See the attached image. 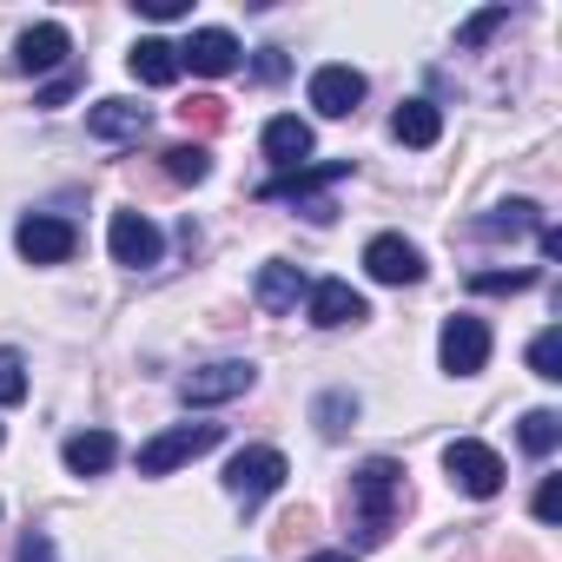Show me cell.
<instances>
[{"mask_svg":"<svg viewBox=\"0 0 562 562\" xmlns=\"http://www.w3.org/2000/svg\"><path fill=\"white\" fill-rule=\"evenodd\" d=\"M351 503H358V542L378 549V542L391 536L397 509H404V470H397L391 457H371V463L351 476Z\"/></svg>","mask_w":562,"mask_h":562,"instance_id":"6da1fadb","label":"cell"},{"mask_svg":"<svg viewBox=\"0 0 562 562\" xmlns=\"http://www.w3.org/2000/svg\"><path fill=\"white\" fill-rule=\"evenodd\" d=\"M218 437H225L218 424H179V430H159L153 443H139V476H166V470H179V463L218 450Z\"/></svg>","mask_w":562,"mask_h":562,"instance_id":"7a4b0ae2","label":"cell"},{"mask_svg":"<svg viewBox=\"0 0 562 562\" xmlns=\"http://www.w3.org/2000/svg\"><path fill=\"white\" fill-rule=\"evenodd\" d=\"M443 470H450V483H457L463 496H496V490H503V457H496L490 443H476V437L443 443Z\"/></svg>","mask_w":562,"mask_h":562,"instance_id":"3957f363","label":"cell"},{"mask_svg":"<svg viewBox=\"0 0 562 562\" xmlns=\"http://www.w3.org/2000/svg\"><path fill=\"white\" fill-rule=\"evenodd\" d=\"M278 483H285V457H278L271 443H251V450H238L232 463H225V490L251 509V503H265Z\"/></svg>","mask_w":562,"mask_h":562,"instance_id":"277c9868","label":"cell"},{"mask_svg":"<svg viewBox=\"0 0 562 562\" xmlns=\"http://www.w3.org/2000/svg\"><path fill=\"white\" fill-rule=\"evenodd\" d=\"M14 245H21V258H27V265H67V258H74V245H80V232H74L67 218H54V212H34V218H21Z\"/></svg>","mask_w":562,"mask_h":562,"instance_id":"5b68a950","label":"cell"},{"mask_svg":"<svg viewBox=\"0 0 562 562\" xmlns=\"http://www.w3.org/2000/svg\"><path fill=\"white\" fill-rule=\"evenodd\" d=\"M106 245H113V265H133V271L159 265V251H166V238H159V225L146 212H113Z\"/></svg>","mask_w":562,"mask_h":562,"instance_id":"8992f818","label":"cell"},{"mask_svg":"<svg viewBox=\"0 0 562 562\" xmlns=\"http://www.w3.org/2000/svg\"><path fill=\"white\" fill-rule=\"evenodd\" d=\"M364 271L378 278V285H417V278H424V251L411 238H397V232H378L364 245Z\"/></svg>","mask_w":562,"mask_h":562,"instance_id":"52a82bcc","label":"cell"},{"mask_svg":"<svg viewBox=\"0 0 562 562\" xmlns=\"http://www.w3.org/2000/svg\"><path fill=\"white\" fill-rule=\"evenodd\" d=\"M437 351H443V371H450V378H476V371L490 364V325L463 312V318L443 325V345H437Z\"/></svg>","mask_w":562,"mask_h":562,"instance_id":"ba28073f","label":"cell"},{"mask_svg":"<svg viewBox=\"0 0 562 562\" xmlns=\"http://www.w3.org/2000/svg\"><path fill=\"white\" fill-rule=\"evenodd\" d=\"M251 384H258V371H251L245 358H218V364L192 371V378L179 384V397H186V404H225V397H245Z\"/></svg>","mask_w":562,"mask_h":562,"instance_id":"9c48e42d","label":"cell"},{"mask_svg":"<svg viewBox=\"0 0 562 562\" xmlns=\"http://www.w3.org/2000/svg\"><path fill=\"white\" fill-rule=\"evenodd\" d=\"M238 41L225 34V27H199L186 47H179V74L192 67V74H205V80H225V74H238Z\"/></svg>","mask_w":562,"mask_h":562,"instance_id":"30bf717a","label":"cell"},{"mask_svg":"<svg viewBox=\"0 0 562 562\" xmlns=\"http://www.w3.org/2000/svg\"><path fill=\"white\" fill-rule=\"evenodd\" d=\"M312 106H318L325 120H351V113L364 106V74H358V67H318V74H312Z\"/></svg>","mask_w":562,"mask_h":562,"instance_id":"8fae6325","label":"cell"},{"mask_svg":"<svg viewBox=\"0 0 562 562\" xmlns=\"http://www.w3.org/2000/svg\"><path fill=\"white\" fill-rule=\"evenodd\" d=\"M146 126H153V113H146L139 100H100V106H87V133L106 139V146H126V139H139Z\"/></svg>","mask_w":562,"mask_h":562,"instance_id":"7c38bea8","label":"cell"},{"mask_svg":"<svg viewBox=\"0 0 562 562\" xmlns=\"http://www.w3.org/2000/svg\"><path fill=\"white\" fill-rule=\"evenodd\" d=\"M251 292H258V305H265L271 318H285V312H299V299H305L312 285H305V271H299V265L271 258V265H258V285H251Z\"/></svg>","mask_w":562,"mask_h":562,"instance_id":"4fadbf2b","label":"cell"},{"mask_svg":"<svg viewBox=\"0 0 562 562\" xmlns=\"http://www.w3.org/2000/svg\"><path fill=\"white\" fill-rule=\"evenodd\" d=\"M305 299H312V325L318 331H338V325H358L364 318V299L345 285V278H318Z\"/></svg>","mask_w":562,"mask_h":562,"instance_id":"5bb4252c","label":"cell"},{"mask_svg":"<svg viewBox=\"0 0 562 562\" xmlns=\"http://www.w3.org/2000/svg\"><path fill=\"white\" fill-rule=\"evenodd\" d=\"M67 47H74V41H67V27H60V21H41V27H27V34H21L14 67H21V74H54V67L67 60Z\"/></svg>","mask_w":562,"mask_h":562,"instance_id":"9a60e30c","label":"cell"},{"mask_svg":"<svg viewBox=\"0 0 562 562\" xmlns=\"http://www.w3.org/2000/svg\"><path fill=\"white\" fill-rule=\"evenodd\" d=\"M265 159L285 166V172H299V166L312 159V126H305L299 113H278V120L265 126Z\"/></svg>","mask_w":562,"mask_h":562,"instance_id":"2e32d148","label":"cell"},{"mask_svg":"<svg viewBox=\"0 0 562 562\" xmlns=\"http://www.w3.org/2000/svg\"><path fill=\"white\" fill-rule=\"evenodd\" d=\"M351 172V159H331V166H299V172H278L258 199H318L331 179H345Z\"/></svg>","mask_w":562,"mask_h":562,"instance_id":"e0dca14e","label":"cell"},{"mask_svg":"<svg viewBox=\"0 0 562 562\" xmlns=\"http://www.w3.org/2000/svg\"><path fill=\"white\" fill-rule=\"evenodd\" d=\"M126 67H133L139 87H172V80H179V47H172V41H139V47L126 54Z\"/></svg>","mask_w":562,"mask_h":562,"instance_id":"ac0fdd59","label":"cell"},{"mask_svg":"<svg viewBox=\"0 0 562 562\" xmlns=\"http://www.w3.org/2000/svg\"><path fill=\"white\" fill-rule=\"evenodd\" d=\"M67 470L74 476H100V470H113V457H120V443H113V430H80V437H67Z\"/></svg>","mask_w":562,"mask_h":562,"instance_id":"d6986e66","label":"cell"},{"mask_svg":"<svg viewBox=\"0 0 562 562\" xmlns=\"http://www.w3.org/2000/svg\"><path fill=\"white\" fill-rule=\"evenodd\" d=\"M391 133H397L404 146H417V153H424V146H437V139H443V113H437L430 100H404V106H397V120H391Z\"/></svg>","mask_w":562,"mask_h":562,"instance_id":"ffe728a7","label":"cell"},{"mask_svg":"<svg viewBox=\"0 0 562 562\" xmlns=\"http://www.w3.org/2000/svg\"><path fill=\"white\" fill-rule=\"evenodd\" d=\"M476 232H483V238H522V232H542V212H536L529 199H509V205H496L490 218H476Z\"/></svg>","mask_w":562,"mask_h":562,"instance_id":"44dd1931","label":"cell"},{"mask_svg":"<svg viewBox=\"0 0 562 562\" xmlns=\"http://www.w3.org/2000/svg\"><path fill=\"white\" fill-rule=\"evenodd\" d=\"M159 159H166V179H172V186H199V179L212 172V153H205L199 139H179V146H166Z\"/></svg>","mask_w":562,"mask_h":562,"instance_id":"7402d4cb","label":"cell"},{"mask_svg":"<svg viewBox=\"0 0 562 562\" xmlns=\"http://www.w3.org/2000/svg\"><path fill=\"white\" fill-rule=\"evenodd\" d=\"M516 437H522V450H529V457H549V450L562 443V417H555V411H529Z\"/></svg>","mask_w":562,"mask_h":562,"instance_id":"603a6c76","label":"cell"},{"mask_svg":"<svg viewBox=\"0 0 562 562\" xmlns=\"http://www.w3.org/2000/svg\"><path fill=\"white\" fill-rule=\"evenodd\" d=\"M529 371H536L542 384H562V331H555V325L529 345Z\"/></svg>","mask_w":562,"mask_h":562,"instance_id":"cb8c5ba5","label":"cell"},{"mask_svg":"<svg viewBox=\"0 0 562 562\" xmlns=\"http://www.w3.org/2000/svg\"><path fill=\"white\" fill-rule=\"evenodd\" d=\"M179 120H186V126H199V133H218V126H225V100H212V93H192V100L179 106Z\"/></svg>","mask_w":562,"mask_h":562,"instance_id":"d4e9b609","label":"cell"},{"mask_svg":"<svg viewBox=\"0 0 562 562\" xmlns=\"http://www.w3.org/2000/svg\"><path fill=\"white\" fill-rule=\"evenodd\" d=\"M345 424H358V397H345V391L318 397V430H325V437H338Z\"/></svg>","mask_w":562,"mask_h":562,"instance_id":"484cf974","label":"cell"},{"mask_svg":"<svg viewBox=\"0 0 562 562\" xmlns=\"http://www.w3.org/2000/svg\"><path fill=\"white\" fill-rule=\"evenodd\" d=\"M529 285H536L529 265H516V271H476L470 278V292H529Z\"/></svg>","mask_w":562,"mask_h":562,"instance_id":"4316f807","label":"cell"},{"mask_svg":"<svg viewBox=\"0 0 562 562\" xmlns=\"http://www.w3.org/2000/svg\"><path fill=\"white\" fill-rule=\"evenodd\" d=\"M21 397H27V358L0 351V404H21Z\"/></svg>","mask_w":562,"mask_h":562,"instance_id":"83f0119b","label":"cell"},{"mask_svg":"<svg viewBox=\"0 0 562 562\" xmlns=\"http://www.w3.org/2000/svg\"><path fill=\"white\" fill-rule=\"evenodd\" d=\"M509 21V8H490V14H476V21H463V34H457V47H483L496 27Z\"/></svg>","mask_w":562,"mask_h":562,"instance_id":"f1b7e54d","label":"cell"},{"mask_svg":"<svg viewBox=\"0 0 562 562\" xmlns=\"http://www.w3.org/2000/svg\"><path fill=\"white\" fill-rule=\"evenodd\" d=\"M312 522H318V516H312V509H292V516H285V522H278V549H299V542H305V536H312Z\"/></svg>","mask_w":562,"mask_h":562,"instance_id":"f546056e","label":"cell"},{"mask_svg":"<svg viewBox=\"0 0 562 562\" xmlns=\"http://www.w3.org/2000/svg\"><path fill=\"white\" fill-rule=\"evenodd\" d=\"M536 516H542V522L562 516V476H542V490H536Z\"/></svg>","mask_w":562,"mask_h":562,"instance_id":"4dcf8cb0","label":"cell"},{"mask_svg":"<svg viewBox=\"0 0 562 562\" xmlns=\"http://www.w3.org/2000/svg\"><path fill=\"white\" fill-rule=\"evenodd\" d=\"M21 562H54V542L34 529V536H21Z\"/></svg>","mask_w":562,"mask_h":562,"instance_id":"1f68e13d","label":"cell"},{"mask_svg":"<svg viewBox=\"0 0 562 562\" xmlns=\"http://www.w3.org/2000/svg\"><path fill=\"white\" fill-rule=\"evenodd\" d=\"M258 80H285V47H265L258 54Z\"/></svg>","mask_w":562,"mask_h":562,"instance_id":"d6a6232c","label":"cell"},{"mask_svg":"<svg viewBox=\"0 0 562 562\" xmlns=\"http://www.w3.org/2000/svg\"><path fill=\"white\" fill-rule=\"evenodd\" d=\"M139 8H146L153 21H179V14H186V0H139Z\"/></svg>","mask_w":562,"mask_h":562,"instance_id":"836d02e7","label":"cell"},{"mask_svg":"<svg viewBox=\"0 0 562 562\" xmlns=\"http://www.w3.org/2000/svg\"><path fill=\"white\" fill-rule=\"evenodd\" d=\"M536 245H542V258H562V232H549V225H542V232H536Z\"/></svg>","mask_w":562,"mask_h":562,"instance_id":"e575fe53","label":"cell"},{"mask_svg":"<svg viewBox=\"0 0 562 562\" xmlns=\"http://www.w3.org/2000/svg\"><path fill=\"white\" fill-rule=\"evenodd\" d=\"M312 562H351V555H345V549H325V555H312Z\"/></svg>","mask_w":562,"mask_h":562,"instance_id":"d590c367","label":"cell"}]
</instances>
